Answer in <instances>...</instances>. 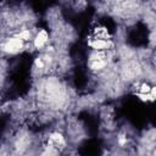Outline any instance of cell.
Returning a JSON list of instances; mask_svg holds the SVG:
<instances>
[{
    "label": "cell",
    "instance_id": "1",
    "mask_svg": "<svg viewBox=\"0 0 156 156\" xmlns=\"http://www.w3.org/2000/svg\"><path fill=\"white\" fill-rule=\"evenodd\" d=\"M24 46V41L21 40L20 38H17L16 35L9 38L4 44H2V50L7 54H16L18 51H21Z\"/></svg>",
    "mask_w": 156,
    "mask_h": 156
},
{
    "label": "cell",
    "instance_id": "2",
    "mask_svg": "<svg viewBox=\"0 0 156 156\" xmlns=\"http://www.w3.org/2000/svg\"><path fill=\"white\" fill-rule=\"evenodd\" d=\"M88 45L94 49L95 51H104L113 46L112 40H105V39H99V38H91L88 43Z\"/></svg>",
    "mask_w": 156,
    "mask_h": 156
},
{
    "label": "cell",
    "instance_id": "3",
    "mask_svg": "<svg viewBox=\"0 0 156 156\" xmlns=\"http://www.w3.org/2000/svg\"><path fill=\"white\" fill-rule=\"evenodd\" d=\"M48 39H49L48 32H46L45 29H41V30H39V32L37 33V35L34 37L33 44H34V46H35L37 49H40V48H43V46L46 44Z\"/></svg>",
    "mask_w": 156,
    "mask_h": 156
},
{
    "label": "cell",
    "instance_id": "4",
    "mask_svg": "<svg viewBox=\"0 0 156 156\" xmlns=\"http://www.w3.org/2000/svg\"><path fill=\"white\" fill-rule=\"evenodd\" d=\"M94 38H99V39H105V40H112L111 35L108 33V30L105 27H96L94 29Z\"/></svg>",
    "mask_w": 156,
    "mask_h": 156
},
{
    "label": "cell",
    "instance_id": "5",
    "mask_svg": "<svg viewBox=\"0 0 156 156\" xmlns=\"http://www.w3.org/2000/svg\"><path fill=\"white\" fill-rule=\"evenodd\" d=\"M50 143L56 146H61V145H65V139L60 133H52L50 135Z\"/></svg>",
    "mask_w": 156,
    "mask_h": 156
},
{
    "label": "cell",
    "instance_id": "6",
    "mask_svg": "<svg viewBox=\"0 0 156 156\" xmlns=\"http://www.w3.org/2000/svg\"><path fill=\"white\" fill-rule=\"evenodd\" d=\"M107 65V61L104 58V60H98V61H90L89 62V66H90V68L91 69H94V71H99V69H101V68H104L105 66Z\"/></svg>",
    "mask_w": 156,
    "mask_h": 156
},
{
    "label": "cell",
    "instance_id": "7",
    "mask_svg": "<svg viewBox=\"0 0 156 156\" xmlns=\"http://www.w3.org/2000/svg\"><path fill=\"white\" fill-rule=\"evenodd\" d=\"M16 37L20 38V39L23 40V41H27V40L30 39V32H29L28 29H23V30L18 32V33L16 34Z\"/></svg>",
    "mask_w": 156,
    "mask_h": 156
},
{
    "label": "cell",
    "instance_id": "8",
    "mask_svg": "<svg viewBox=\"0 0 156 156\" xmlns=\"http://www.w3.org/2000/svg\"><path fill=\"white\" fill-rule=\"evenodd\" d=\"M136 96H138L141 101H146V102H149V101H155L150 93H149V94H140V93H138Z\"/></svg>",
    "mask_w": 156,
    "mask_h": 156
},
{
    "label": "cell",
    "instance_id": "9",
    "mask_svg": "<svg viewBox=\"0 0 156 156\" xmlns=\"http://www.w3.org/2000/svg\"><path fill=\"white\" fill-rule=\"evenodd\" d=\"M150 94H151V96L154 98V100H156V87H151Z\"/></svg>",
    "mask_w": 156,
    "mask_h": 156
},
{
    "label": "cell",
    "instance_id": "10",
    "mask_svg": "<svg viewBox=\"0 0 156 156\" xmlns=\"http://www.w3.org/2000/svg\"><path fill=\"white\" fill-rule=\"evenodd\" d=\"M118 143H119L121 145H123V144L126 143V139H124V138H119V140H118Z\"/></svg>",
    "mask_w": 156,
    "mask_h": 156
}]
</instances>
